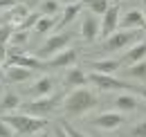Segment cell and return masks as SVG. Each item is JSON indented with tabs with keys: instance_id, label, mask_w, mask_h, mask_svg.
Wrapping results in <instances>:
<instances>
[{
	"instance_id": "obj_23",
	"label": "cell",
	"mask_w": 146,
	"mask_h": 137,
	"mask_svg": "<svg viewBox=\"0 0 146 137\" xmlns=\"http://www.w3.org/2000/svg\"><path fill=\"white\" fill-rule=\"evenodd\" d=\"M124 76H128V79H146V61L126 65L124 68Z\"/></svg>"
},
{
	"instance_id": "obj_2",
	"label": "cell",
	"mask_w": 146,
	"mask_h": 137,
	"mask_svg": "<svg viewBox=\"0 0 146 137\" xmlns=\"http://www.w3.org/2000/svg\"><path fill=\"white\" fill-rule=\"evenodd\" d=\"M0 117L14 128L16 135H36L38 130L47 128L45 117H32V115H25V112H5Z\"/></svg>"
},
{
	"instance_id": "obj_36",
	"label": "cell",
	"mask_w": 146,
	"mask_h": 137,
	"mask_svg": "<svg viewBox=\"0 0 146 137\" xmlns=\"http://www.w3.org/2000/svg\"><path fill=\"white\" fill-rule=\"evenodd\" d=\"M139 94H142V97L146 99V88H139Z\"/></svg>"
},
{
	"instance_id": "obj_32",
	"label": "cell",
	"mask_w": 146,
	"mask_h": 137,
	"mask_svg": "<svg viewBox=\"0 0 146 137\" xmlns=\"http://www.w3.org/2000/svg\"><path fill=\"white\" fill-rule=\"evenodd\" d=\"M5 59H7V45H5V43H0V65L5 63Z\"/></svg>"
},
{
	"instance_id": "obj_10",
	"label": "cell",
	"mask_w": 146,
	"mask_h": 137,
	"mask_svg": "<svg viewBox=\"0 0 146 137\" xmlns=\"http://www.w3.org/2000/svg\"><path fill=\"white\" fill-rule=\"evenodd\" d=\"M56 88V79L54 76H40V79H36L32 86H29V90H27V94L32 97V99H38V97H47V94H52Z\"/></svg>"
},
{
	"instance_id": "obj_38",
	"label": "cell",
	"mask_w": 146,
	"mask_h": 137,
	"mask_svg": "<svg viewBox=\"0 0 146 137\" xmlns=\"http://www.w3.org/2000/svg\"><path fill=\"white\" fill-rule=\"evenodd\" d=\"M144 20H146V9H144Z\"/></svg>"
},
{
	"instance_id": "obj_12",
	"label": "cell",
	"mask_w": 146,
	"mask_h": 137,
	"mask_svg": "<svg viewBox=\"0 0 146 137\" xmlns=\"http://www.w3.org/2000/svg\"><path fill=\"white\" fill-rule=\"evenodd\" d=\"M119 27L121 29H146L144 11H139V9L126 11L124 16H119Z\"/></svg>"
},
{
	"instance_id": "obj_9",
	"label": "cell",
	"mask_w": 146,
	"mask_h": 137,
	"mask_svg": "<svg viewBox=\"0 0 146 137\" xmlns=\"http://www.w3.org/2000/svg\"><path fill=\"white\" fill-rule=\"evenodd\" d=\"M99 29H101V20H99V16L88 14V16L81 20V29H79V34H81V38H83L86 43H94V41L99 38Z\"/></svg>"
},
{
	"instance_id": "obj_33",
	"label": "cell",
	"mask_w": 146,
	"mask_h": 137,
	"mask_svg": "<svg viewBox=\"0 0 146 137\" xmlns=\"http://www.w3.org/2000/svg\"><path fill=\"white\" fill-rule=\"evenodd\" d=\"M34 137H50V133H47V130L43 128V130H38V133H36V135H34Z\"/></svg>"
},
{
	"instance_id": "obj_27",
	"label": "cell",
	"mask_w": 146,
	"mask_h": 137,
	"mask_svg": "<svg viewBox=\"0 0 146 137\" xmlns=\"http://www.w3.org/2000/svg\"><path fill=\"white\" fill-rule=\"evenodd\" d=\"M130 137H146V119L137 121V124L130 128Z\"/></svg>"
},
{
	"instance_id": "obj_25",
	"label": "cell",
	"mask_w": 146,
	"mask_h": 137,
	"mask_svg": "<svg viewBox=\"0 0 146 137\" xmlns=\"http://www.w3.org/2000/svg\"><path fill=\"white\" fill-rule=\"evenodd\" d=\"M27 41H29V29H18V27H14V32H11V38H9L11 47H23Z\"/></svg>"
},
{
	"instance_id": "obj_30",
	"label": "cell",
	"mask_w": 146,
	"mask_h": 137,
	"mask_svg": "<svg viewBox=\"0 0 146 137\" xmlns=\"http://www.w3.org/2000/svg\"><path fill=\"white\" fill-rule=\"evenodd\" d=\"M61 128H63V130H65V135H68V137H88V135H83V133H81V130H76V128H72V126H70V124H63V126H61Z\"/></svg>"
},
{
	"instance_id": "obj_16",
	"label": "cell",
	"mask_w": 146,
	"mask_h": 137,
	"mask_svg": "<svg viewBox=\"0 0 146 137\" xmlns=\"http://www.w3.org/2000/svg\"><path fill=\"white\" fill-rule=\"evenodd\" d=\"M90 68L92 72H99V74H115L121 68V61L119 59H97L90 63Z\"/></svg>"
},
{
	"instance_id": "obj_37",
	"label": "cell",
	"mask_w": 146,
	"mask_h": 137,
	"mask_svg": "<svg viewBox=\"0 0 146 137\" xmlns=\"http://www.w3.org/2000/svg\"><path fill=\"white\" fill-rule=\"evenodd\" d=\"M94 137H106V135H94Z\"/></svg>"
},
{
	"instance_id": "obj_22",
	"label": "cell",
	"mask_w": 146,
	"mask_h": 137,
	"mask_svg": "<svg viewBox=\"0 0 146 137\" xmlns=\"http://www.w3.org/2000/svg\"><path fill=\"white\" fill-rule=\"evenodd\" d=\"M27 14H29V9H27V5H20V2H16L14 7H9V20L18 27L20 23L27 18Z\"/></svg>"
},
{
	"instance_id": "obj_34",
	"label": "cell",
	"mask_w": 146,
	"mask_h": 137,
	"mask_svg": "<svg viewBox=\"0 0 146 137\" xmlns=\"http://www.w3.org/2000/svg\"><path fill=\"white\" fill-rule=\"evenodd\" d=\"M61 5H74V2H83V0H58Z\"/></svg>"
},
{
	"instance_id": "obj_20",
	"label": "cell",
	"mask_w": 146,
	"mask_h": 137,
	"mask_svg": "<svg viewBox=\"0 0 146 137\" xmlns=\"http://www.w3.org/2000/svg\"><path fill=\"white\" fill-rule=\"evenodd\" d=\"M56 16H40L34 25V32L36 34H50L52 29H56Z\"/></svg>"
},
{
	"instance_id": "obj_26",
	"label": "cell",
	"mask_w": 146,
	"mask_h": 137,
	"mask_svg": "<svg viewBox=\"0 0 146 137\" xmlns=\"http://www.w3.org/2000/svg\"><path fill=\"white\" fill-rule=\"evenodd\" d=\"M40 16H43L40 11H29V14H27V18H25V20L18 25V29H34V25H36V20H38Z\"/></svg>"
},
{
	"instance_id": "obj_6",
	"label": "cell",
	"mask_w": 146,
	"mask_h": 137,
	"mask_svg": "<svg viewBox=\"0 0 146 137\" xmlns=\"http://www.w3.org/2000/svg\"><path fill=\"white\" fill-rule=\"evenodd\" d=\"M70 41H72V32H58V34H52L50 38H45V43L40 45V50L36 52V56H38V59H50V56L58 54L61 50H65V47L70 45Z\"/></svg>"
},
{
	"instance_id": "obj_28",
	"label": "cell",
	"mask_w": 146,
	"mask_h": 137,
	"mask_svg": "<svg viewBox=\"0 0 146 137\" xmlns=\"http://www.w3.org/2000/svg\"><path fill=\"white\" fill-rule=\"evenodd\" d=\"M11 32H14V27L11 25H0V43H9V38H11Z\"/></svg>"
},
{
	"instance_id": "obj_3",
	"label": "cell",
	"mask_w": 146,
	"mask_h": 137,
	"mask_svg": "<svg viewBox=\"0 0 146 137\" xmlns=\"http://www.w3.org/2000/svg\"><path fill=\"white\" fill-rule=\"evenodd\" d=\"M142 41V29H117L112 32L108 38H104V45H101V52L104 54H115V52L128 50L133 43Z\"/></svg>"
},
{
	"instance_id": "obj_35",
	"label": "cell",
	"mask_w": 146,
	"mask_h": 137,
	"mask_svg": "<svg viewBox=\"0 0 146 137\" xmlns=\"http://www.w3.org/2000/svg\"><path fill=\"white\" fill-rule=\"evenodd\" d=\"M56 137H68V135H65V130H63V128H56Z\"/></svg>"
},
{
	"instance_id": "obj_19",
	"label": "cell",
	"mask_w": 146,
	"mask_h": 137,
	"mask_svg": "<svg viewBox=\"0 0 146 137\" xmlns=\"http://www.w3.org/2000/svg\"><path fill=\"white\" fill-rule=\"evenodd\" d=\"M20 94L16 92H5L2 99H0V112H11V110H18L20 108Z\"/></svg>"
},
{
	"instance_id": "obj_13",
	"label": "cell",
	"mask_w": 146,
	"mask_h": 137,
	"mask_svg": "<svg viewBox=\"0 0 146 137\" xmlns=\"http://www.w3.org/2000/svg\"><path fill=\"white\" fill-rule=\"evenodd\" d=\"M119 61H121V65H133V63L146 61V41H137V43H133Z\"/></svg>"
},
{
	"instance_id": "obj_7",
	"label": "cell",
	"mask_w": 146,
	"mask_h": 137,
	"mask_svg": "<svg viewBox=\"0 0 146 137\" xmlns=\"http://www.w3.org/2000/svg\"><path fill=\"white\" fill-rule=\"evenodd\" d=\"M126 121L124 117V112H101V115H97V117H92L90 124L94 128H99V130H115V128H119L121 124Z\"/></svg>"
},
{
	"instance_id": "obj_24",
	"label": "cell",
	"mask_w": 146,
	"mask_h": 137,
	"mask_svg": "<svg viewBox=\"0 0 146 137\" xmlns=\"http://www.w3.org/2000/svg\"><path fill=\"white\" fill-rule=\"evenodd\" d=\"M38 11H40L43 16H58V14H61V2H58V0H43Z\"/></svg>"
},
{
	"instance_id": "obj_5",
	"label": "cell",
	"mask_w": 146,
	"mask_h": 137,
	"mask_svg": "<svg viewBox=\"0 0 146 137\" xmlns=\"http://www.w3.org/2000/svg\"><path fill=\"white\" fill-rule=\"evenodd\" d=\"M88 83L97 86L99 90H126V92H137V94H139V88H137V86H130L128 81L115 79L112 74H99V72H90V74H88Z\"/></svg>"
},
{
	"instance_id": "obj_1",
	"label": "cell",
	"mask_w": 146,
	"mask_h": 137,
	"mask_svg": "<svg viewBox=\"0 0 146 137\" xmlns=\"http://www.w3.org/2000/svg\"><path fill=\"white\" fill-rule=\"evenodd\" d=\"M97 106V94L88 90V88H74L72 92H68L63 99H61V108L65 115H72V117H81L86 115L88 110H92Z\"/></svg>"
},
{
	"instance_id": "obj_29",
	"label": "cell",
	"mask_w": 146,
	"mask_h": 137,
	"mask_svg": "<svg viewBox=\"0 0 146 137\" xmlns=\"http://www.w3.org/2000/svg\"><path fill=\"white\" fill-rule=\"evenodd\" d=\"M0 137H16V133H14V128L7 124V121L0 117Z\"/></svg>"
},
{
	"instance_id": "obj_21",
	"label": "cell",
	"mask_w": 146,
	"mask_h": 137,
	"mask_svg": "<svg viewBox=\"0 0 146 137\" xmlns=\"http://www.w3.org/2000/svg\"><path fill=\"white\" fill-rule=\"evenodd\" d=\"M83 7L94 14V16H101V14H106L110 7V0H83Z\"/></svg>"
},
{
	"instance_id": "obj_8",
	"label": "cell",
	"mask_w": 146,
	"mask_h": 137,
	"mask_svg": "<svg viewBox=\"0 0 146 137\" xmlns=\"http://www.w3.org/2000/svg\"><path fill=\"white\" fill-rule=\"evenodd\" d=\"M101 29H99V38H108L112 32L119 29V7L117 5H110L108 11L101 14Z\"/></svg>"
},
{
	"instance_id": "obj_11",
	"label": "cell",
	"mask_w": 146,
	"mask_h": 137,
	"mask_svg": "<svg viewBox=\"0 0 146 137\" xmlns=\"http://www.w3.org/2000/svg\"><path fill=\"white\" fill-rule=\"evenodd\" d=\"M74 61H76V50L74 47H65L58 54L50 56L45 61V68H70V65H74Z\"/></svg>"
},
{
	"instance_id": "obj_14",
	"label": "cell",
	"mask_w": 146,
	"mask_h": 137,
	"mask_svg": "<svg viewBox=\"0 0 146 137\" xmlns=\"http://www.w3.org/2000/svg\"><path fill=\"white\" fill-rule=\"evenodd\" d=\"M34 76V70L20 65H5V81L7 83H25Z\"/></svg>"
},
{
	"instance_id": "obj_39",
	"label": "cell",
	"mask_w": 146,
	"mask_h": 137,
	"mask_svg": "<svg viewBox=\"0 0 146 137\" xmlns=\"http://www.w3.org/2000/svg\"><path fill=\"white\" fill-rule=\"evenodd\" d=\"M144 2H146V0H144Z\"/></svg>"
},
{
	"instance_id": "obj_17",
	"label": "cell",
	"mask_w": 146,
	"mask_h": 137,
	"mask_svg": "<svg viewBox=\"0 0 146 137\" xmlns=\"http://www.w3.org/2000/svg\"><path fill=\"white\" fill-rule=\"evenodd\" d=\"M63 81H65V86H70V88H83V86H88V74H86L81 68L70 65Z\"/></svg>"
},
{
	"instance_id": "obj_31",
	"label": "cell",
	"mask_w": 146,
	"mask_h": 137,
	"mask_svg": "<svg viewBox=\"0 0 146 137\" xmlns=\"http://www.w3.org/2000/svg\"><path fill=\"white\" fill-rule=\"evenodd\" d=\"M18 0H0V9H9V7H14Z\"/></svg>"
},
{
	"instance_id": "obj_18",
	"label": "cell",
	"mask_w": 146,
	"mask_h": 137,
	"mask_svg": "<svg viewBox=\"0 0 146 137\" xmlns=\"http://www.w3.org/2000/svg\"><path fill=\"white\" fill-rule=\"evenodd\" d=\"M81 9H83V2H74V5H65L63 9H61V18H58V23H56V27H68L70 23H74V18L81 14Z\"/></svg>"
},
{
	"instance_id": "obj_15",
	"label": "cell",
	"mask_w": 146,
	"mask_h": 137,
	"mask_svg": "<svg viewBox=\"0 0 146 137\" xmlns=\"http://www.w3.org/2000/svg\"><path fill=\"white\" fill-rule=\"evenodd\" d=\"M112 106H115L117 112H133V110L139 108V99H137L135 94H126V92H124V94H117V97H115Z\"/></svg>"
},
{
	"instance_id": "obj_4",
	"label": "cell",
	"mask_w": 146,
	"mask_h": 137,
	"mask_svg": "<svg viewBox=\"0 0 146 137\" xmlns=\"http://www.w3.org/2000/svg\"><path fill=\"white\" fill-rule=\"evenodd\" d=\"M58 106H61V99H58V97H52V94L32 99V101H27V103H20V108H23L25 115H32V117H45V119H47V115L54 112Z\"/></svg>"
}]
</instances>
